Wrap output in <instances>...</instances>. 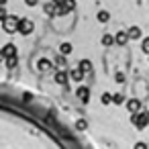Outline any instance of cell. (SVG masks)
<instances>
[{"label":"cell","instance_id":"obj_6","mask_svg":"<svg viewBox=\"0 0 149 149\" xmlns=\"http://www.w3.org/2000/svg\"><path fill=\"white\" fill-rule=\"evenodd\" d=\"M68 78H70V74H68L65 70H59V72L55 74V78H53V80H55V84H59V86H65V84H68Z\"/></svg>","mask_w":149,"mask_h":149},{"label":"cell","instance_id":"obj_12","mask_svg":"<svg viewBox=\"0 0 149 149\" xmlns=\"http://www.w3.org/2000/svg\"><path fill=\"white\" fill-rule=\"evenodd\" d=\"M78 68H80L84 74H90V72H92V63H90V59H82V61L78 63Z\"/></svg>","mask_w":149,"mask_h":149},{"label":"cell","instance_id":"obj_2","mask_svg":"<svg viewBox=\"0 0 149 149\" xmlns=\"http://www.w3.org/2000/svg\"><path fill=\"white\" fill-rule=\"evenodd\" d=\"M131 123H133L139 131L145 129L147 123H149V112H145V110H143V112H141V110H139V112H133V114H131Z\"/></svg>","mask_w":149,"mask_h":149},{"label":"cell","instance_id":"obj_31","mask_svg":"<svg viewBox=\"0 0 149 149\" xmlns=\"http://www.w3.org/2000/svg\"><path fill=\"white\" fill-rule=\"evenodd\" d=\"M53 2H63V0H53Z\"/></svg>","mask_w":149,"mask_h":149},{"label":"cell","instance_id":"obj_3","mask_svg":"<svg viewBox=\"0 0 149 149\" xmlns=\"http://www.w3.org/2000/svg\"><path fill=\"white\" fill-rule=\"evenodd\" d=\"M33 31H35V25H33V21H29V19H21V21H19V33H21V35L29 37Z\"/></svg>","mask_w":149,"mask_h":149},{"label":"cell","instance_id":"obj_29","mask_svg":"<svg viewBox=\"0 0 149 149\" xmlns=\"http://www.w3.org/2000/svg\"><path fill=\"white\" fill-rule=\"evenodd\" d=\"M4 59H6V55H4V49L0 47V61H4Z\"/></svg>","mask_w":149,"mask_h":149},{"label":"cell","instance_id":"obj_23","mask_svg":"<svg viewBox=\"0 0 149 149\" xmlns=\"http://www.w3.org/2000/svg\"><path fill=\"white\" fill-rule=\"evenodd\" d=\"M141 49H143V51L149 55V37H145V39H143V45H141Z\"/></svg>","mask_w":149,"mask_h":149},{"label":"cell","instance_id":"obj_17","mask_svg":"<svg viewBox=\"0 0 149 149\" xmlns=\"http://www.w3.org/2000/svg\"><path fill=\"white\" fill-rule=\"evenodd\" d=\"M72 49H74V47H72V43H61L59 53H61V55H70V53H72Z\"/></svg>","mask_w":149,"mask_h":149},{"label":"cell","instance_id":"obj_14","mask_svg":"<svg viewBox=\"0 0 149 149\" xmlns=\"http://www.w3.org/2000/svg\"><path fill=\"white\" fill-rule=\"evenodd\" d=\"M127 33H129V39H133V41L135 39H141V29L139 27H131Z\"/></svg>","mask_w":149,"mask_h":149},{"label":"cell","instance_id":"obj_25","mask_svg":"<svg viewBox=\"0 0 149 149\" xmlns=\"http://www.w3.org/2000/svg\"><path fill=\"white\" fill-rule=\"evenodd\" d=\"M63 2H65V6H68L70 10H74V8H76V0H63Z\"/></svg>","mask_w":149,"mask_h":149},{"label":"cell","instance_id":"obj_10","mask_svg":"<svg viewBox=\"0 0 149 149\" xmlns=\"http://www.w3.org/2000/svg\"><path fill=\"white\" fill-rule=\"evenodd\" d=\"M70 13V8L65 6V2H57V6H55V17H63V15H68Z\"/></svg>","mask_w":149,"mask_h":149},{"label":"cell","instance_id":"obj_27","mask_svg":"<svg viewBox=\"0 0 149 149\" xmlns=\"http://www.w3.org/2000/svg\"><path fill=\"white\" fill-rule=\"evenodd\" d=\"M133 149H149V147H147L145 143H135V147H133Z\"/></svg>","mask_w":149,"mask_h":149},{"label":"cell","instance_id":"obj_30","mask_svg":"<svg viewBox=\"0 0 149 149\" xmlns=\"http://www.w3.org/2000/svg\"><path fill=\"white\" fill-rule=\"evenodd\" d=\"M6 4V0H0V6H4Z\"/></svg>","mask_w":149,"mask_h":149},{"label":"cell","instance_id":"obj_16","mask_svg":"<svg viewBox=\"0 0 149 149\" xmlns=\"http://www.w3.org/2000/svg\"><path fill=\"white\" fill-rule=\"evenodd\" d=\"M96 19H98V23H108V21H110V15H108L106 10H100V13L96 15Z\"/></svg>","mask_w":149,"mask_h":149},{"label":"cell","instance_id":"obj_20","mask_svg":"<svg viewBox=\"0 0 149 149\" xmlns=\"http://www.w3.org/2000/svg\"><path fill=\"white\" fill-rule=\"evenodd\" d=\"M53 65H55V68H59V70H63V68H65V57H63V55H59V57L55 59V63H53Z\"/></svg>","mask_w":149,"mask_h":149},{"label":"cell","instance_id":"obj_1","mask_svg":"<svg viewBox=\"0 0 149 149\" xmlns=\"http://www.w3.org/2000/svg\"><path fill=\"white\" fill-rule=\"evenodd\" d=\"M19 21H21L19 17H15V15L10 17V15H8V17L2 21V29H4V33H8V35L19 33Z\"/></svg>","mask_w":149,"mask_h":149},{"label":"cell","instance_id":"obj_13","mask_svg":"<svg viewBox=\"0 0 149 149\" xmlns=\"http://www.w3.org/2000/svg\"><path fill=\"white\" fill-rule=\"evenodd\" d=\"M55 6H57V2H53V0H51V2H47V4L43 6V10H45L49 17H55Z\"/></svg>","mask_w":149,"mask_h":149},{"label":"cell","instance_id":"obj_24","mask_svg":"<svg viewBox=\"0 0 149 149\" xmlns=\"http://www.w3.org/2000/svg\"><path fill=\"white\" fill-rule=\"evenodd\" d=\"M114 80H116V84H123V82H125V74H123V72H116Z\"/></svg>","mask_w":149,"mask_h":149},{"label":"cell","instance_id":"obj_26","mask_svg":"<svg viewBox=\"0 0 149 149\" xmlns=\"http://www.w3.org/2000/svg\"><path fill=\"white\" fill-rule=\"evenodd\" d=\"M8 15H6V10H4V6H0V21H4Z\"/></svg>","mask_w":149,"mask_h":149},{"label":"cell","instance_id":"obj_5","mask_svg":"<svg viewBox=\"0 0 149 149\" xmlns=\"http://www.w3.org/2000/svg\"><path fill=\"white\" fill-rule=\"evenodd\" d=\"M51 68H53V63H51V61H49L47 57H41V59L37 61V70H39L41 74H45V72H49Z\"/></svg>","mask_w":149,"mask_h":149},{"label":"cell","instance_id":"obj_21","mask_svg":"<svg viewBox=\"0 0 149 149\" xmlns=\"http://www.w3.org/2000/svg\"><path fill=\"white\" fill-rule=\"evenodd\" d=\"M100 102H102V104H110V102H112V94L104 92V94H102V98H100Z\"/></svg>","mask_w":149,"mask_h":149},{"label":"cell","instance_id":"obj_4","mask_svg":"<svg viewBox=\"0 0 149 149\" xmlns=\"http://www.w3.org/2000/svg\"><path fill=\"white\" fill-rule=\"evenodd\" d=\"M76 96L84 102V104H88V100H90V88H86V86H80L78 90H76Z\"/></svg>","mask_w":149,"mask_h":149},{"label":"cell","instance_id":"obj_28","mask_svg":"<svg viewBox=\"0 0 149 149\" xmlns=\"http://www.w3.org/2000/svg\"><path fill=\"white\" fill-rule=\"evenodd\" d=\"M37 2H39V0H25V4H27V6H35Z\"/></svg>","mask_w":149,"mask_h":149},{"label":"cell","instance_id":"obj_8","mask_svg":"<svg viewBox=\"0 0 149 149\" xmlns=\"http://www.w3.org/2000/svg\"><path fill=\"white\" fill-rule=\"evenodd\" d=\"M127 108H129V112H139V110H141V100L131 98V100L127 102Z\"/></svg>","mask_w":149,"mask_h":149},{"label":"cell","instance_id":"obj_9","mask_svg":"<svg viewBox=\"0 0 149 149\" xmlns=\"http://www.w3.org/2000/svg\"><path fill=\"white\" fill-rule=\"evenodd\" d=\"M70 80H74V82H82V80H84V72H82L80 68L72 70V72H70Z\"/></svg>","mask_w":149,"mask_h":149},{"label":"cell","instance_id":"obj_22","mask_svg":"<svg viewBox=\"0 0 149 149\" xmlns=\"http://www.w3.org/2000/svg\"><path fill=\"white\" fill-rule=\"evenodd\" d=\"M112 102H114V104H123V102H125V96H123V94H112Z\"/></svg>","mask_w":149,"mask_h":149},{"label":"cell","instance_id":"obj_7","mask_svg":"<svg viewBox=\"0 0 149 149\" xmlns=\"http://www.w3.org/2000/svg\"><path fill=\"white\" fill-rule=\"evenodd\" d=\"M127 41H129V33H127V31H118V33L114 35V43H116V45L123 47V45H127Z\"/></svg>","mask_w":149,"mask_h":149},{"label":"cell","instance_id":"obj_18","mask_svg":"<svg viewBox=\"0 0 149 149\" xmlns=\"http://www.w3.org/2000/svg\"><path fill=\"white\" fill-rule=\"evenodd\" d=\"M112 43H114V37L112 35H102V45L104 47H110Z\"/></svg>","mask_w":149,"mask_h":149},{"label":"cell","instance_id":"obj_15","mask_svg":"<svg viewBox=\"0 0 149 149\" xmlns=\"http://www.w3.org/2000/svg\"><path fill=\"white\" fill-rule=\"evenodd\" d=\"M17 63H19V55H10V57H6V59H4V65H6L8 70H13Z\"/></svg>","mask_w":149,"mask_h":149},{"label":"cell","instance_id":"obj_19","mask_svg":"<svg viewBox=\"0 0 149 149\" xmlns=\"http://www.w3.org/2000/svg\"><path fill=\"white\" fill-rule=\"evenodd\" d=\"M76 129H78V131H86V129H88L86 118H78V120H76Z\"/></svg>","mask_w":149,"mask_h":149},{"label":"cell","instance_id":"obj_11","mask_svg":"<svg viewBox=\"0 0 149 149\" xmlns=\"http://www.w3.org/2000/svg\"><path fill=\"white\" fill-rule=\"evenodd\" d=\"M2 49H4V55H6V57H10V55H19V51H17L15 43H6Z\"/></svg>","mask_w":149,"mask_h":149}]
</instances>
